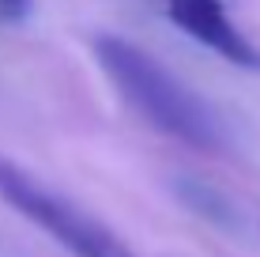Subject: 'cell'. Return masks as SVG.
<instances>
[{"mask_svg":"<svg viewBox=\"0 0 260 257\" xmlns=\"http://www.w3.org/2000/svg\"><path fill=\"white\" fill-rule=\"evenodd\" d=\"M94 57L102 72L110 76V83L121 91V99L147 125H155L158 132L189 148H200V152L226 148V129H222L219 113L185 79H177L158 57H151L147 49L132 46L128 38H117V34H98Z\"/></svg>","mask_w":260,"mask_h":257,"instance_id":"cell-1","label":"cell"},{"mask_svg":"<svg viewBox=\"0 0 260 257\" xmlns=\"http://www.w3.org/2000/svg\"><path fill=\"white\" fill-rule=\"evenodd\" d=\"M0 201L26 216L34 227H42L49 238H57L72 257H136L110 227H102L83 208H76L4 155H0Z\"/></svg>","mask_w":260,"mask_h":257,"instance_id":"cell-2","label":"cell"},{"mask_svg":"<svg viewBox=\"0 0 260 257\" xmlns=\"http://www.w3.org/2000/svg\"><path fill=\"white\" fill-rule=\"evenodd\" d=\"M166 15L192 42L208 46L222 61H230L238 68H260V49L238 31V23L226 15L222 0H166Z\"/></svg>","mask_w":260,"mask_h":257,"instance_id":"cell-3","label":"cell"},{"mask_svg":"<svg viewBox=\"0 0 260 257\" xmlns=\"http://www.w3.org/2000/svg\"><path fill=\"white\" fill-rule=\"evenodd\" d=\"M30 12V0H0V19H23Z\"/></svg>","mask_w":260,"mask_h":257,"instance_id":"cell-4","label":"cell"}]
</instances>
